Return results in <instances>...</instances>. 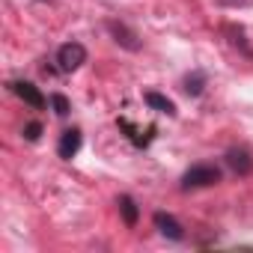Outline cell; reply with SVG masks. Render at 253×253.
Listing matches in <instances>:
<instances>
[{"mask_svg": "<svg viewBox=\"0 0 253 253\" xmlns=\"http://www.w3.org/2000/svg\"><path fill=\"white\" fill-rule=\"evenodd\" d=\"M203 86H206V78H203L200 72H194V75L185 78V92H188V95H200Z\"/></svg>", "mask_w": 253, "mask_h": 253, "instance_id": "10", "label": "cell"}, {"mask_svg": "<svg viewBox=\"0 0 253 253\" xmlns=\"http://www.w3.org/2000/svg\"><path fill=\"white\" fill-rule=\"evenodd\" d=\"M220 182V170L214 164H194L191 170H185L182 176V188H209V185H217Z\"/></svg>", "mask_w": 253, "mask_h": 253, "instance_id": "1", "label": "cell"}, {"mask_svg": "<svg viewBox=\"0 0 253 253\" xmlns=\"http://www.w3.org/2000/svg\"><path fill=\"white\" fill-rule=\"evenodd\" d=\"M12 89H15V95H18L24 104H30L33 110H42V107H45V95L39 92L36 84H30V81H15Z\"/></svg>", "mask_w": 253, "mask_h": 253, "instance_id": "4", "label": "cell"}, {"mask_svg": "<svg viewBox=\"0 0 253 253\" xmlns=\"http://www.w3.org/2000/svg\"><path fill=\"white\" fill-rule=\"evenodd\" d=\"M39 137H42V122H27V125H24V140L36 143Z\"/></svg>", "mask_w": 253, "mask_h": 253, "instance_id": "12", "label": "cell"}, {"mask_svg": "<svg viewBox=\"0 0 253 253\" xmlns=\"http://www.w3.org/2000/svg\"><path fill=\"white\" fill-rule=\"evenodd\" d=\"M51 107H54L57 116H69V110H72V104H69V98H66L63 92H54V95H51Z\"/></svg>", "mask_w": 253, "mask_h": 253, "instance_id": "11", "label": "cell"}, {"mask_svg": "<svg viewBox=\"0 0 253 253\" xmlns=\"http://www.w3.org/2000/svg\"><path fill=\"white\" fill-rule=\"evenodd\" d=\"M78 149H81V131L78 128H66L63 137H60V143H57V155L63 161H72L78 155Z\"/></svg>", "mask_w": 253, "mask_h": 253, "instance_id": "6", "label": "cell"}, {"mask_svg": "<svg viewBox=\"0 0 253 253\" xmlns=\"http://www.w3.org/2000/svg\"><path fill=\"white\" fill-rule=\"evenodd\" d=\"M119 214H122V220L128 223V226H134L137 223V217H140V211H137V203L131 200V197H119Z\"/></svg>", "mask_w": 253, "mask_h": 253, "instance_id": "9", "label": "cell"}, {"mask_svg": "<svg viewBox=\"0 0 253 253\" xmlns=\"http://www.w3.org/2000/svg\"><path fill=\"white\" fill-rule=\"evenodd\" d=\"M155 226H158V232L164 235V238H170V241H182L185 238V229H182V223L173 217V214H167V211H155Z\"/></svg>", "mask_w": 253, "mask_h": 253, "instance_id": "5", "label": "cell"}, {"mask_svg": "<svg viewBox=\"0 0 253 253\" xmlns=\"http://www.w3.org/2000/svg\"><path fill=\"white\" fill-rule=\"evenodd\" d=\"M226 164H229V170L238 173V176H250V170H253V158H250V152H247L244 146L229 149V152H226Z\"/></svg>", "mask_w": 253, "mask_h": 253, "instance_id": "7", "label": "cell"}, {"mask_svg": "<svg viewBox=\"0 0 253 253\" xmlns=\"http://www.w3.org/2000/svg\"><path fill=\"white\" fill-rule=\"evenodd\" d=\"M146 104L152 107V110H158V113H167V116H176V104L167 98V95H161V92H155V89H149L146 92Z\"/></svg>", "mask_w": 253, "mask_h": 253, "instance_id": "8", "label": "cell"}, {"mask_svg": "<svg viewBox=\"0 0 253 253\" xmlns=\"http://www.w3.org/2000/svg\"><path fill=\"white\" fill-rule=\"evenodd\" d=\"M84 63H86V48L81 42H66V45L57 48V69L60 72H66V75L78 72Z\"/></svg>", "mask_w": 253, "mask_h": 253, "instance_id": "2", "label": "cell"}, {"mask_svg": "<svg viewBox=\"0 0 253 253\" xmlns=\"http://www.w3.org/2000/svg\"><path fill=\"white\" fill-rule=\"evenodd\" d=\"M107 33L113 36L116 45H122L125 51H140V36L122 21H107Z\"/></svg>", "mask_w": 253, "mask_h": 253, "instance_id": "3", "label": "cell"}]
</instances>
